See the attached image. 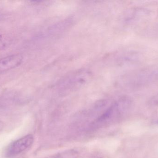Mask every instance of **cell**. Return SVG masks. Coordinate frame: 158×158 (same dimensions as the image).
Here are the masks:
<instances>
[{
	"label": "cell",
	"mask_w": 158,
	"mask_h": 158,
	"mask_svg": "<svg viewBox=\"0 0 158 158\" xmlns=\"http://www.w3.org/2000/svg\"><path fill=\"white\" fill-rule=\"evenodd\" d=\"M32 135H28L10 144L6 151V156L12 158L21 154L30 147L34 142Z\"/></svg>",
	"instance_id": "cell-2"
},
{
	"label": "cell",
	"mask_w": 158,
	"mask_h": 158,
	"mask_svg": "<svg viewBox=\"0 0 158 158\" xmlns=\"http://www.w3.org/2000/svg\"><path fill=\"white\" fill-rule=\"evenodd\" d=\"M6 46V43L5 41L2 37L0 35V50L5 48Z\"/></svg>",
	"instance_id": "cell-5"
},
{
	"label": "cell",
	"mask_w": 158,
	"mask_h": 158,
	"mask_svg": "<svg viewBox=\"0 0 158 158\" xmlns=\"http://www.w3.org/2000/svg\"><path fill=\"white\" fill-rule=\"evenodd\" d=\"M4 128V124L2 122L0 121V131L2 130Z\"/></svg>",
	"instance_id": "cell-7"
},
{
	"label": "cell",
	"mask_w": 158,
	"mask_h": 158,
	"mask_svg": "<svg viewBox=\"0 0 158 158\" xmlns=\"http://www.w3.org/2000/svg\"><path fill=\"white\" fill-rule=\"evenodd\" d=\"M78 152L74 149H69L59 153L55 158H78Z\"/></svg>",
	"instance_id": "cell-4"
},
{
	"label": "cell",
	"mask_w": 158,
	"mask_h": 158,
	"mask_svg": "<svg viewBox=\"0 0 158 158\" xmlns=\"http://www.w3.org/2000/svg\"><path fill=\"white\" fill-rule=\"evenodd\" d=\"M22 61L23 57L18 54L0 58V74L17 67Z\"/></svg>",
	"instance_id": "cell-3"
},
{
	"label": "cell",
	"mask_w": 158,
	"mask_h": 158,
	"mask_svg": "<svg viewBox=\"0 0 158 158\" xmlns=\"http://www.w3.org/2000/svg\"><path fill=\"white\" fill-rule=\"evenodd\" d=\"M150 103L153 105H158V94L151 98Z\"/></svg>",
	"instance_id": "cell-6"
},
{
	"label": "cell",
	"mask_w": 158,
	"mask_h": 158,
	"mask_svg": "<svg viewBox=\"0 0 158 158\" xmlns=\"http://www.w3.org/2000/svg\"><path fill=\"white\" fill-rule=\"evenodd\" d=\"M129 86L134 88H144L158 83V66H150L138 70L129 78Z\"/></svg>",
	"instance_id": "cell-1"
}]
</instances>
